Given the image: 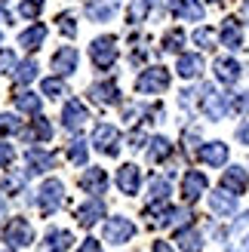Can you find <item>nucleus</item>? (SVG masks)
I'll return each mask as SVG.
<instances>
[{"label":"nucleus","instance_id":"12","mask_svg":"<svg viewBox=\"0 0 249 252\" xmlns=\"http://www.w3.org/2000/svg\"><path fill=\"white\" fill-rule=\"evenodd\" d=\"M90 98L95 105H117L120 102V90L114 80H98L90 86Z\"/></svg>","mask_w":249,"mask_h":252},{"label":"nucleus","instance_id":"32","mask_svg":"<svg viewBox=\"0 0 249 252\" xmlns=\"http://www.w3.org/2000/svg\"><path fill=\"white\" fill-rule=\"evenodd\" d=\"M40 93H43L46 98H65V95H68V86L62 83V77L56 74V77H46V80L40 83Z\"/></svg>","mask_w":249,"mask_h":252},{"label":"nucleus","instance_id":"15","mask_svg":"<svg viewBox=\"0 0 249 252\" xmlns=\"http://www.w3.org/2000/svg\"><path fill=\"white\" fill-rule=\"evenodd\" d=\"M77 49L74 46H59V53L53 56V68H56V74L59 77H68V74H74L77 71Z\"/></svg>","mask_w":249,"mask_h":252},{"label":"nucleus","instance_id":"25","mask_svg":"<svg viewBox=\"0 0 249 252\" xmlns=\"http://www.w3.org/2000/svg\"><path fill=\"white\" fill-rule=\"evenodd\" d=\"M25 138H31L34 145H37V142H49V138H53V123L37 114V120H31V126L25 129Z\"/></svg>","mask_w":249,"mask_h":252},{"label":"nucleus","instance_id":"24","mask_svg":"<svg viewBox=\"0 0 249 252\" xmlns=\"http://www.w3.org/2000/svg\"><path fill=\"white\" fill-rule=\"evenodd\" d=\"M98 219H105V203H102V200H86V203L77 209V221L80 224H86V228H90V224H95Z\"/></svg>","mask_w":249,"mask_h":252},{"label":"nucleus","instance_id":"26","mask_svg":"<svg viewBox=\"0 0 249 252\" xmlns=\"http://www.w3.org/2000/svg\"><path fill=\"white\" fill-rule=\"evenodd\" d=\"M176 243H179L182 252H200L203 249V237H200V231H197V228H182L176 234Z\"/></svg>","mask_w":249,"mask_h":252},{"label":"nucleus","instance_id":"22","mask_svg":"<svg viewBox=\"0 0 249 252\" xmlns=\"http://www.w3.org/2000/svg\"><path fill=\"white\" fill-rule=\"evenodd\" d=\"M200 160L206 166H225L228 163V145L225 142H206L200 148Z\"/></svg>","mask_w":249,"mask_h":252},{"label":"nucleus","instance_id":"30","mask_svg":"<svg viewBox=\"0 0 249 252\" xmlns=\"http://www.w3.org/2000/svg\"><path fill=\"white\" fill-rule=\"evenodd\" d=\"M148 145H151V148H148V157H151V163H160V160H166V157L172 154V145H169V138H163V135L151 138Z\"/></svg>","mask_w":249,"mask_h":252},{"label":"nucleus","instance_id":"18","mask_svg":"<svg viewBox=\"0 0 249 252\" xmlns=\"http://www.w3.org/2000/svg\"><path fill=\"white\" fill-rule=\"evenodd\" d=\"M176 71H179V77H185V80H197L203 74V56H197V53H179Z\"/></svg>","mask_w":249,"mask_h":252},{"label":"nucleus","instance_id":"10","mask_svg":"<svg viewBox=\"0 0 249 252\" xmlns=\"http://www.w3.org/2000/svg\"><path fill=\"white\" fill-rule=\"evenodd\" d=\"M169 12L182 22H200L203 19V3L200 0H169Z\"/></svg>","mask_w":249,"mask_h":252},{"label":"nucleus","instance_id":"7","mask_svg":"<svg viewBox=\"0 0 249 252\" xmlns=\"http://www.w3.org/2000/svg\"><path fill=\"white\" fill-rule=\"evenodd\" d=\"M93 145L102 151V154L114 157L117 151H120V132H117V126H111V123H98V126H95V132H93Z\"/></svg>","mask_w":249,"mask_h":252},{"label":"nucleus","instance_id":"16","mask_svg":"<svg viewBox=\"0 0 249 252\" xmlns=\"http://www.w3.org/2000/svg\"><path fill=\"white\" fill-rule=\"evenodd\" d=\"M228 252H249V212H246V216H240V221L231 228Z\"/></svg>","mask_w":249,"mask_h":252},{"label":"nucleus","instance_id":"46","mask_svg":"<svg viewBox=\"0 0 249 252\" xmlns=\"http://www.w3.org/2000/svg\"><path fill=\"white\" fill-rule=\"evenodd\" d=\"M148 142V138H145V132H139V129H135L132 135H129V148H142Z\"/></svg>","mask_w":249,"mask_h":252},{"label":"nucleus","instance_id":"34","mask_svg":"<svg viewBox=\"0 0 249 252\" xmlns=\"http://www.w3.org/2000/svg\"><path fill=\"white\" fill-rule=\"evenodd\" d=\"M16 108L25 111V114H40V95H34V93H19L16 95Z\"/></svg>","mask_w":249,"mask_h":252},{"label":"nucleus","instance_id":"9","mask_svg":"<svg viewBox=\"0 0 249 252\" xmlns=\"http://www.w3.org/2000/svg\"><path fill=\"white\" fill-rule=\"evenodd\" d=\"M206 175L200 169H191V172H185V179H182V197L188 200V203H197L203 194H206Z\"/></svg>","mask_w":249,"mask_h":252},{"label":"nucleus","instance_id":"43","mask_svg":"<svg viewBox=\"0 0 249 252\" xmlns=\"http://www.w3.org/2000/svg\"><path fill=\"white\" fill-rule=\"evenodd\" d=\"M185 151H197V145H200V132L197 129H185Z\"/></svg>","mask_w":249,"mask_h":252},{"label":"nucleus","instance_id":"13","mask_svg":"<svg viewBox=\"0 0 249 252\" xmlns=\"http://www.w3.org/2000/svg\"><path fill=\"white\" fill-rule=\"evenodd\" d=\"M80 188H83L86 194H105V191H108V172L98 169V166L83 169V175H80Z\"/></svg>","mask_w":249,"mask_h":252},{"label":"nucleus","instance_id":"2","mask_svg":"<svg viewBox=\"0 0 249 252\" xmlns=\"http://www.w3.org/2000/svg\"><path fill=\"white\" fill-rule=\"evenodd\" d=\"M90 59H93V65L98 71H111L114 68V62H117V37H95V40L90 43Z\"/></svg>","mask_w":249,"mask_h":252},{"label":"nucleus","instance_id":"14","mask_svg":"<svg viewBox=\"0 0 249 252\" xmlns=\"http://www.w3.org/2000/svg\"><path fill=\"white\" fill-rule=\"evenodd\" d=\"M209 209L221 219H231L234 212H237V194H228L225 188L216 191V194H209Z\"/></svg>","mask_w":249,"mask_h":252},{"label":"nucleus","instance_id":"1","mask_svg":"<svg viewBox=\"0 0 249 252\" xmlns=\"http://www.w3.org/2000/svg\"><path fill=\"white\" fill-rule=\"evenodd\" d=\"M234 98H237L234 93H218L216 86H209V83L200 86V111L209 120H225L228 111L234 108Z\"/></svg>","mask_w":249,"mask_h":252},{"label":"nucleus","instance_id":"44","mask_svg":"<svg viewBox=\"0 0 249 252\" xmlns=\"http://www.w3.org/2000/svg\"><path fill=\"white\" fill-rule=\"evenodd\" d=\"M12 160H16V151H12V145H0V169H6Z\"/></svg>","mask_w":249,"mask_h":252},{"label":"nucleus","instance_id":"49","mask_svg":"<svg viewBox=\"0 0 249 252\" xmlns=\"http://www.w3.org/2000/svg\"><path fill=\"white\" fill-rule=\"evenodd\" d=\"M240 22L249 25V0H243V6H240Z\"/></svg>","mask_w":249,"mask_h":252},{"label":"nucleus","instance_id":"11","mask_svg":"<svg viewBox=\"0 0 249 252\" xmlns=\"http://www.w3.org/2000/svg\"><path fill=\"white\" fill-rule=\"evenodd\" d=\"M139 185H142V169L135 166V163H126V166L117 169V188L123 194H139Z\"/></svg>","mask_w":249,"mask_h":252},{"label":"nucleus","instance_id":"38","mask_svg":"<svg viewBox=\"0 0 249 252\" xmlns=\"http://www.w3.org/2000/svg\"><path fill=\"white\" fill-rule=\"evenodd\" d=\"M22 132V120L16 114H0V135H16Z\"/></svg>","mask_w":249,"mask_h":252},{"label":"nucleus","instance_id":"39","mask_svg":"<svg viewBox=\"0 0 249 252\" xmlns=\"http://www.w3.org/2000/svg\"><path fill=\"white\" fill-rule=\"evenodd\" d=\"M194 43L203 49H216V31L213 28H197L194 31Z\"/></svg>","mask_w":249,"mask_h":252},{"label":"nucleus","instance_id":"33","mask_svg":"<svg viewBox=\"0 0 249 252\" xmlns=\"http://www.w3.org/2000/svg\"><path fill=\"white\" fill-rule=\"evenodd\" d=\"M148 191H151V194H148V197H151V203H166V197H169V191H172V188H169V179H166V175L151 179V188H148Z\"/></svg>","mask_w":249,"mask_h":252},{"label":"nucleus","instance_id":"51","mask_svg":"<svg viewBox=\"0 0 249 252\" xmlns=\"http://www.w3.org/2000/svg\"><path fill=\"white\" fill-rule=\"evenodd\" d=\"M0 46H3V34H0Z\"/></svg>","mask_w":249,"mask_h":252},{"label":"nucleus","instance_id":"42","mask_svg":"<svg viewBox=\"0 0 249 252\" xmlns=\"http://www.w3.org/2000/svg\"><path fill=\"white\" fill-rule=\"evenodd\" d=\"M25 179H28V172H16L12 179H6V191H9V194H19L22 185H25Z\"/></svg>","mask_w":249,"mask_h":252},{"label":"nucleus","instance_id":"28","mask_svg":"<svg viewBox=\"0 0 249 252\" xmlns=\"http://www.w3.org/2000/svg\"><path fill=\"white\" fill-rule=\"evenodd\" d=\"M71 243H74L71 231H56V228H53V231L46 234V246H43V249H46V252H65Z\"/></svg>","mask_w":249,"mask_h":252},{"label":"nucleus","instance_id":"21","mask_svg":"<svg viewBox=\"0 0 249 252\" xmlns=\"http://www.w3.org/2000/svg\"><path fill=\"white\" fill-rule=\"evenodd\" d=\"M218 40L221 46H228V49H243V31H240V25L237 19H225V25H221V31H218Z\"/></svg>","mask_w":249,"mask_h":252},{"label":"nucleus","instance_id":"6","mask_svg":"<svg viewBox=\"0 0 249 252\" xmlns=\"http://www.w3.org/2000/svg\"><path fill=\"white\" fill-rule=\"evenodd\" d=\"M3 240L9 246H31L34 243V228H31V221L28 219H9L6 224V231H3Z\"/></svg>","mask_w":249,"mask_h":252},{"label":"nucleus","instance_id":"35","mask_svg":"<svg viewBox=\"0 0 249 252\" xmlns=\"http://www.w3.org/2000/svg\"><path fill=\"white\" fill-rule=\"evenodd\" d=\"M68 160L74 163V166H83V163L90 160V148H86L83 138H74V142L68 145Z\"/></svg>","mask_w":249,"mask_h":252},{"label":"nucleus","instance_id":"31","mask_svg":"<svg viewBox=\"0 0 249 252\" xmlns=\"http://www.w3.org/2000/svg\"><path fill=\"white\" fill-rule=\"evenodd\" d=\"M34 77H37V62H34V59H25V62H19V65H16V74H12V80H16L19 86L31 83Z\"/></svg>","mask_w":249,"mask_h":252},{"label":"nucleus","instance_id":"36","mask_svg":"<svg viewBox=\"0 0 249 252\" xmlns=\"http://www.w3.org/2000/svg\"><path fill=\"white\" fill-rule=\"evenodd\" d=\"M182 46H185V31L182 28H172L163 34V53H182Z\"/></svg>","mask_w":249,"mask_h":252},{"label":"nucleus","instance_id":"48","mask_svg":"<svg viewBox=\"0 0 249 252\" xmlns=\"http://www.w3.org/2000/svg\"><path fill=\"white\" fill-rule=\"evenodd\" d=\"M237 138H240L243 145H249V120H246V123L240 126V129H237Z\"/></svg>","mask_w":249,"mask_h":252},{"label":"nucleus","instance_id":"40","mask_svg":"<svg viewBox=\"0 0 249 252\" xmlns=\"http://www.w3.org/2000/svg\"><path fill=\"white\" fill-rule=\"evenodd\" d=\"M19 12L25 19H37L43 12V0H22V6H19Z\"/></svg>","mask_w":249,"mask_h":252},{"label":"nucleus","instance_id":"50","mask_svg":"<svg viewBox=\"0 0 249 252\" xmlns=\"http://www.w3.org/2000/svg\"><path fill=\"white\" fill-rule=\"evenodd\" d=\"M154 252H172V246L163 243V240H157V243H154Z\"/></svg>","mask_w":249,"mask_h":252},{"label":"nucleus","instance_id":"17","mask_svg":"<svg viewBox=\"0 0 249 252\" xmlns=\"http://www.w3.org/2000/svg\"><path fill=\"white\" fill-rule=\"evenodd\" d=\"M213 71H216V77H218L221 83H228V86H234V83L240 80V74H243L240 62H237V59H231V56H225V59H216Z\"/></svg>","mask_w":249,"mask_h":252},{"label":"nucleus","instance_id":"37","mask_svg":"<svg viewBox=\"0 0 249 252\" xmlns=\"http://www.w3.org/2000/svg\"><path fill=\"white\" fill-rule=\"evenodd\" d=\"M56 25H59V31L68 37H77V19H74V12H59L56 16Z\"/></svg>","mask_w":249,"mask_h":252},{"label":"nucleus","instance_id":"29","mask_svg":"<svg viewBox=\"0 0 249 252\" xmlns=\"http://www.w3.org/2000/svg\"><path fill=\"white\" fill-rule=\"evenodd\" d=\"M160 0H132L129 3V25H142L148 19V12H151Z\"/></svg>","mask_w":249,"mask_h":252},{"label":"nucleus","instance_id":"20","mask_svg":"<svg viewBox=\"0 0 249 252\" xmlns=\"http://www.w3.org/2000/svg\"><path fill=\"white\" fill-rule=\"evenodd\" d=\"M117 6H120V0H90V3H86V16L93 22H111Z\"/></svg>","mask_w":249,"mask_h":252},{"label":"nucleus","instance_id":"23","mask_svg":"<svg viewBox=\"0 0 249 252\" xmlns=\"http://www.w3.org/2000/svg\"><path fill=\"white\" fill-rule=\"evenodd\" d=\"M246 185H249L246 169H240V166H231V169H225V175H221V188L231 191V194H243Z\"/></svg>","mask_w":249,"mask_h":252},{"label":"nucleus","instance_id":"45","mask_svg":"<svg viewBox=\"0 0 249 252\" xmlns=\"http://www.w3.org/2000/svg\"><path fill=\"white\" fill-rule=\"evenodd\" d=\"M77 252H102V243H98V240H83Z\"/></svg>","mask_w":249,"mask_h":252},{"label":"nucleus","instance_id":"41","mask_svg":"<svg viewBox=\"0 0 249 252\" xmlns=\"http://www.w3.org/2000/svg\"><path fill=\"white\" fill-rule=\"evenodd\" d=\"M16 65H19L16 56H12L9 49H0V74H12V71H16Z\"/></svg>","mask_w":249,"mask_h":252},{"label":"nucleus","instance_id":"47","mask_svg":"<svg viewBox=\"0 0 249 252\" xmlns=\"http://www.w3.org/2000/svg\"><path fill=\"white\" fill-rule=\"evenodd\" d=\"M0 25H12V12L6 9V3H0Z\"/></svg>","mask_w":249,"mask_h":252},{"label":"nucleus","instance_id":"8","mask_svg":"<svg viewBox=\"0 0 249 252\" xmlns=\"http://www.w3.org/2000/svg\"><path fill=\"white\" fill-rule=\"evenodd\" d=\"M132 234H135V224H132L129 219H123V216L105 221V240H108V243H114V246L132 240Z\"/></svg>","mask_w":249,"mask_h":252},{"label":"nucleus","instance_id":"52","mask_svg":"<svg viewBox=\"0 0 249 252\" xmlns=\"http://www.w3.org/2000/svg\"><path fill=\"white\" fill-rule=\"evenodd\" d=\"M209 3H216V0H209Z\"/></svg>","mask_w":249,"mask_h":252},{"label":"nucleus","instance_id":"19","mask_svg":"<svg viewBox=\"0 0 249 252\" xmlns=\"http://www.w3.org/2000/svg\"><path fill=\"white\" fill-rule=\"evenodd\" d=\"M25 160H28L31 172H49V169H56V154H53V151H43V148H28Z\"/></svg>","mask_w":249,"mask_h":252},{"label":"nucleus","instance_id":"27","mask_svg":"<svg viewBox=\"0 0 249 252\" xmlns=\"http://www.w3.org/2000/svg\"><path fill=\"white\" fill-rule=\"evenodd\" d=\"M43 40H46V25H31L28 31H22V37H19V43L25 46V49H40L43 46Z\"/></svg>","mask_w":249,"mask_h":252},{"label":"nucleus","instance_id":"5","mask_svg":"<svg viewBox=\"0 0 249 252\" xmlns=\"http://www.w3.org/2000/svg\"><path fill=\"white\" fill-rule=\"evenodd\" d=\"M86 120H90V111H86V105L80 102V98H68L65 108H62V126H65L68 132H77L86 126Z\"/></svg>","mask_w":249,"mask_h":252},{"label":"nucleus","instance_id":"3","mask_svg":"<svg viewBox=\"0 0 249 252\" xmlns=\"http://www.w3.org/2000/svg\"><path fill=\"white\" fill-rule=\"evenodd\" d=\"M166 86H169V71L160 68V65L145 68L139 74V80H135V90H139L142 95H157V93H163Z\"/></svg>","mask_w":249,"mask_h":252},{"label":"nucleus","instance_id":"4","mask_svg":"<svg viewBox=\"0 0 249 252\" xmlns=\"http://www.w3.org/2000/svg\"><path fill=\"white\" fill-rule=\"evenodd\" d=\"M62 200H65V185H62L59 179H46L40 185V191H37V206H40L46 216L62 206Z\"/></svg>","mask_w":249,"mask_h":252}]
</instances>
